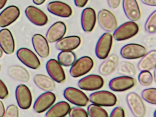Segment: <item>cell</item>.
<instances>
[{"label": "cell", "mask_w": 156, "mask_h": 117, "mask_svg": "<svg viewBox=\"0 0 156 117\" xmlns=\"http://www.w3.org/2000/svg\"><path fill=\"white\" fill-rule=\"evenodd\" d=\"M104 84V80L101 76L91 74L80 79L78 86L83 90L93 91L101 88Z\"/></svg>", "instance_id": "10"}, {"label": "cell", "mask_w": 156, "mask_h": 117, "mask_svg": "<svg viewBox=\"0 0 156 117\" xmlns=\"http://www.w3.org/2000/svg\"><path fill=\"white\" fill-rule=\"evenodd\" d=\"M46 69L48 75L55 81L61 83L66 80V75L61 64L56 59L52 58L47 61Z\"/></svg>", "instance_id": "14"}, {"label": "cell", "mask_w": 156, "mask_h": 117, "mask_svg": "<svg viewBox=\"0 0 156 117\" xmlns=\"http://www.w3.org/2000/svg\"><path fill=\"white\" fill-rule=\"evenodd\" d=\"M140 84L144 87H148L153 83V76L149 71H140L138 77Z\"/></svg>", "instance_id": "33"}, {"label": "cell", "mask_w": 156, "mask_h": 117, "mask_svg": "<svg viewBox=\"0 0 156 117\" xmlns=\"http://www.w3.org/2000/svg\"><path fill=\"white\" fill-rule=\"evenodd\" d=\"M3 117H19L18 107L14 104H11L8 106Z\"/></svg>", "instance_id": "36"}, {"label": "cell", "mask_w": 156, "mask_h": 117, "mask_svg": "<svg viewBox=\"0 0 156 117\" xmlns=\"http://www.w3.org/2000/svg\"><path fill=\"white\" fill-rule=\"evenodd\" d=\"M57 59L61 66L68 67L74 64L76 59V57L72 51H62L58 54Z\"/></svg>", "instance_id": "29"}, {"label": "cell", "mask_w": 156, "mask_h": 117, "mask_svg": "<svg viewBox=\"0 0 156 117\" xmlns=\"http://www.w3.org/2000/svg\"><path fill=\"white\" fill-rule=\"evenodd\" d=\"M81 38L77 36L63 37L56 42L55 47L60 51H72L76 49L81 44Z\"/></svg>", "instance_id": "23"}, {"label": "cell", "mask_w": 156, "mask_h": 117, "mask_svg": "<svg viewBox=\"0 0 156 117\" xmlns=\"http://www.w3.org/2000/svg\"><path fill=\"white\" fill-rule=\"evenodd\" d=\"M2 70V66L1 65H0V72Z\"/></svg>", "instance_id": "46"}, {"label": "cell", "mask_w": 156, "mask_h": 117, "mask_svg": "<svg viewBox=\"0 0 156 117\" xmlns=\"http://www.w3.org/2000/svg\"><path fill=\"white\" fill-rule=\"evenodd\" d=\"M47 9L51 13L64 18L70 17L73 13V10L68 4L60 1L49 3Z\"/></svg>", "instance_id": "19"}, {"label": "cell", "mask_w": 156, "mask_h": 117, "mask_svg": "<svg viewBox=\"0 0 156 117\" xmlns=\"http://www.w3.org/2000/svg\"><path fill=\"white\" fill-rule=\"evenodd\" d=\"M109 117H125L124 109L122 107H116L111 112Z\"/></svg>", "instance_id": "38"}, {"label": "cell", "mask_w": 156, "mask_h": 117, "mask_svg": "<svg viewBox=\"0 0 156 117\" xmlns=\"http://www.w3.org/2000/svg\"><path fill=\"white\" fill-rule=\"evenodd\" d=\"M135 85V80L133 77L122 76L112 79L108 84L109 88L117 92L126 91Z\"/></svg>", "instance_id": "13"}, {"label": "cell", "mask_w": 156, "mask_h": 117, "mask_svg": "<svg viewBox=\"0 0 156 117\" xmlns=\"http://www.w3.org/2000/svg\"><path fill=\"white\" fill-rule=\"evenodd\" d=\"M33 80L38 87L45 91H52L56 87L55 81L51 78L43 74L35 75Z\"/></svg>", "instance_id": "27"}, {"label": "cell", "mask_w": 156, "mask_h": 117, "mask_svg": "<svg viewBox=\"0 0 156 117\" xmlns=\"http://www.w3.org/2000/svg\"><path fill=\"white\" fill-rule=\"evenodd\" d=\"M113 36L110 33L103 34L98 39L95 48L97 57L100 59H105L108 57L112 47Z\"/></svg>", "instance_id": "7"}, {"label": "cell", "mask_w": 156, "mask_h": 117, "mask_svg": "<svg viewBox=\"0 0 156 117\" xmlns=\"http://www.w3.org/2000/svg\"><path fill=\"white\" fill-rule=\"evenodd\" d=\"M0 47L7 55L13 54L15 50V41L11 32L7 28L0 30Z\"/></svg>", "instance_id": "18"}, {"label": "cell", "mask_w": 156, "mask_h": 117, "mask_svg": "<svg viewBox=\"0 0 156 117\" xmlns=\"http://www.w3.org/2000/svg\"><path fill=\"white\" fill-rule=\"evenodd\" d=\"M121 0H107L108 3L110 8L116 9L119 6Z\"/></svg>", "instance_id": "39"}, {"label": "cell", "mask_w": 156, "mask_h": 117, "mask_svg": "<svg viewBox=\"0 0 156 117\" xmlns=\"http://www.w3.org/2000/svg\"><path fill=\"white\" fill-rule=\"evenodd\" d=\"M87 114L90 117H108L105 110L101 106L96 104H90L87 107Z\"/></svg>", "instance_id": "31"}, {"label": "cell", "mask_w": 156, "mask_h": 117, "mask_svg": "<svg viewBox=\"0 0 156 117\" xmlns=\"http://www.w3.org/2000/svg\"><path fill=\"white\" fill-rule=\"evenodd\" d=\"M89 100L93 104L104 107H112L117 102L115 94L107 90L96 91L90 94Z\"/></svg>", "instance_id": "3"}, {"label": "cell", "mask_w": 156, "mask_h": 117, "mask_svg": "<svg viewBox=\"0 0 156 117\" xmlns=\"http://www.w3.org/2000/svg\"><path fill=\"white\" fill-rule=\"evenodd\" d=\"M46 0H33L34 3L37 5H41L43 4Z\"/></svg>", "instance_id": "43"}, {"label": "cell", "mask_w": 156, "mask_h": 117, "mask_svg": "<svg viewBox=\"0 0 156 117\" xmlns=\"http://www.w3.org/2000/svg\"><path fill=\"white\" fill-rule=\"evenodd\" d=\"M33 45L37 54L42 58H46L50 55V47L48 41L44 37L40 34L33 36Z\"/></svg>", "instance_id": "20"}, {"label": "cell", "mask_w": 156, "mask_h": 117, "mask_svg": "<svg viewBox=\"0 0 156 117\" xmlns=\"http://www.w3.org/2000/svg\"><path fill=\"white\" fill-rule=\"evenodd\" d=\"M8 0H0V10L3 8L7 3Z\"/></svg>", "instance_id": "44"}, {"label": "cell", "mask_w": 156, "mask_h": 117, "mask_svg": "<svg viewBox=\"0 0 156 117\" xmlns=\"http://www.w3.org/2000/svg\"><path fill=\"white\" fill-rule=\"evenodd\" d=\"M65 98L72 104L80 107L87 105L89 98L82 90L73 87H68L63 92Z\"/></svg>", "instance_id": "6"}, {"label": "cell", "mask_w": 156, "mask_h": 117, "mask_svg": "<svg viewBox=\"0 0 156 117\" xmlns=\"http://www.w3.org/2000/svg\"><path fill=\"white\" fill-rule=\"evenodd\" d=\"M98 20L100 27L107 32L115 31L117 27L115 16L107 9H102L99 11L98 15Z\"/></svg>", "instance_id": "8"}, {"label": "cell", "mask_w": 156, "mask_h": 117, "mask_svg": "<svg viewBox=\"0 0 156 117\" xmlns=\"http://www.w3.org/2000/svg\"><path fill=\"white\" fill-rule=\"evenodd\" d=\"M138 31L137 24L133 21H129L117 27L114 31L113 37L117 41H124L136 35Z\"/></svg>", "instance_id": "1"}, {"label": "cell", "mask_w": 156, "mask_h": 117, "mask_svg": "<svg viewBox=\"0 0 156 117\" xmlns=\"http://www.w3.org/2000/svg\"><path fill=\"white\" fill-rule=\"evenodd\" d=\"M70 106L68 102L61 101L51 106L46 112V117H65L69 112Z\"/></svg>", "instance_id": "28"}, {"label": "cell", "mask_w": 156, "mask_h": 117, "mask_svg": "<svg viewBox=\"0 0 156 117\" xmlns=\"http://www.w3.org/2000/svg\"><path fill=\"white\" fill-rule=\"evenodd\" d=\"M66 31V27L63 22H55L47 31L46 39L51 43H55L63 38Z\"/></svg>", "instance_id": "17"}, {"label": "cell", "mask_w": 156, "mask_h": 117, "mask_svg": "<svg viewBox=\"0 0 156 117\" xmlns=\"http://www.w3.org/2000/svg\"><path fill=\"white\" fill-rule=\"evenodd\" d=\"M17 56L19 60L32 69H38L41 67L40 59L36 54L29 48H21L17 52Z\"/></svg>", "instance_id": "5"}, {"label": "cell", "mask_w": 156, "mask_h": 117, "mask_svg": "<svg viewBox=\"0 0 156 117\" xmlns=\"http://www.w3.org/2000/svg\"><path fill=\"white\" fill-rule=\"evenodd\" d=\"M128 106L135 117H144L146 115L145 104L139 95L136 92H131L126 96Z\"/></svg>", "instance_id": "4"}, {"label": "cell", "mask_w": 156, "mask_h": 117, "mask_svg": "<svg viewBox=\"0 0 156 117\" xmlns=\"http://www.w3.org/2000/svg\"><path fill=\"white\" fill-rule=\"evenodd\" d=\"M145 30L151 34L156 33V11L152 12L146 21L145 25Z\"/></svg>", "instance_id": "34"}, {"label": "cell", "mask_w": 156, "mask_h": 117, "mask_svg": "<svg viewBox=\"0 0 156 117\" xmlns=\"http://www.w3.org/2000/svg\"><path fill=\"white\" fill-rule=\"evenodd\" d=\"M120 53L121 56L126 59H137L142 58L147 54V49L139 44H129L121 48Z\"/></svg>", "instance_id": "12"}, {"label": "cell", "mask_w": 156, "mask_h": 117, "mask_svg": "<svg viewBox=\"0 0 156 117\" xmlns=\"http://www.w3.org/2000/svg\"><path fill=\"white\" fill-rule=\"evenodd\" d=\"M105 59L99 66L98 71L103 76H107L115 71L118 66L119 59L116 54H112Z\"/></svg>", "instance_id": "24"}, {"label": "cell", "mask_w": 156, "mask_h": 117, "mask_svg": "<svg viewBox=\"0 0 156 117\" xmlns=\"http://www.w3.org/2000/svg\"><path fill=\"white\" fill-rule=\"evenodd\" d=\"M96 22L95 11L91 7L83 10L81 16V24L85 32L89 33L94 29Z\"/></svg>", "instance_id": "21"}, {"label": "cell", "mask_w": 156, "mask_h": 117, "mask_svg": "<svg viewBox=\"0 0 156 117\" xmlns=\"http://www.w3.org/2000/svg\"><path fill=\"white\" fill-rule=\"evenodd\" d=\"M141 1L146 5L151 6H156V0H141Z\"/></svg>", "instance_id": "41"}, {"label": "cell", "mask_w": 156, "mask_h": 117, "mask_svg": "<svg viewBox=\"0 0 156 117\" xmlns=\"http://www.w3.org/2000/svg\"><path fill=\"white\" fill-rule=\"evenodd\" d=\"M20 9L15 5L6 7L0 13V27H5L12 24L19 18Z\"/></svg>", "instance_id": "16"}, {"label": "cell", "mask_w": 156, "mask_h": 117, "mask_svg": "<svg viewBox=\"0 0 156 117\" xmlns=\"http://www.w3.org/2000/svg\"><path fill=\"white\" fill-rule=\"evenodd\" d=\"M55 100L56 97L54 93L46 91L37 98L34 105V110L37 113H42L50 108Z\"/></svg>", "instance_id": "11"}, {"label": "cell", "mask_w": 156, "mask_h": 117, "mask_svg": "<svg viewBox=\"0 0 156 117\" xmlns=\"http://www.w3.org/2000/svg\"><path fill=\"white\" fill-rule=\"evenodd\" d=\"M9 76L16 81L26 83L30 80V75L28 70L20 66H12L8 69Z\"/></svg>", "instance_id": "26"}, {"label": "cell", "mask_w": 156, "mask_h": 117, "mask_svg": "<svg viewBox=\"0 0 156 117\" xmlns=\"http://www.w3.org/2000/svg\"><path fill=\"white\" fill-rule=\"evenodd\" d=\"M118 72L122 76L132 77L136 75V68L134 65L130 62L123 61L118 66Z\"/></svg>", "instance_id": "30"}, {"label": "cell", "mask_w": 156, "mask_h": 117, "mask_svg": "<svg viewBox=\"0 0 156 117\" xmlns=\"http://www.w3.org/2000/svg\"><path fill=\"white\" fill-rule=\"evenodd\" d=\"M156 66V50H152L142 57L138 68L140 71H149L155 69Z\"/></svg>", "instance_id": "25"}, {"label": "cell", "mask_w": 156, "mask_h": 117, "mask_svg": "<svg viewBox=\"0 0 156 117\" xmlns=\"http://www.w3.org/2000/svg\"><path fill=\"white\" fill-rule=\"evenodd\" d=\"M68 114L70 117H88L86 111L80 107H74L71 108L70 109Z\"/></svg>", "instance_id": "35"}, {"label": "cell", "mask_w": 156, "mask_h": 117, "mask_svg": "<svg viewBox=\"0 0 156 117\" xmlns=\"http://www.w3.org/2000/svg\"><path fill=\"white\" fill-rule=\"evenodd\" d=\"M88 0H74L75 5L79 8L83 7L87 3Z\"/></svg>", "instance_id": "40"}, {"label": "cell", "mask_w": 156, "mask_h": 117, "mask_svg": "<svg viewBox=\"0 0 156 117\" xmlns=\"http://www.w3.org/2000/svg\"><path fill=\"white\" fill-rule=\"evenodd\" d=\"M94 61L89 56H83L75 61L71 67L70 74L73 78H78L88 73L94 66Z\"/></svg>", "instance_id": "2"}, {"label": "cell", "mask_w": 156, "mask_h": 117, "mask_svg": "<svg viewBox=\"0 0 156 117\" xmlns=\"http://www.w3.org/2000/svg\"><path fill=\"white\" fill-rule=\"evenodd\" d=\"M15 97L19 107L23 110L30 108L32 102V96L30 89L24 84L17 87Z\"/></svg>", "instance_id": "9"}, {"label": "cell", "mask_w": 156, "mask_h": 117, "mask_svg": "<svg viewBox=\"0 0 156 117\" xmlns=\"http://www.w3.org/2000/svg\"><path fill=\"white\" fill-rule=\"evenodd\" d=\"M9 95V90L5 83L0 79V99L7 98Z\"/></svg>", "instance_id": "37"}, {"label": "cell", "mask_w": 156, "mask_h": 117, "mask_svg": "<svg viewBox=\"0 0 156 117\" xmlns=\"http://www.w3.org/2000/svg\"><path fill=\"white\" fill-rule=\"evenodd\" d=\"M123 8L126 16L131 21H137L141 17V13L136 0H123Z\"/></svg>", "instance_id": "22"}, {"label": "cell", "mask_w": 156, "mask_h": 117, "mask_svg": "<svg viewBox=\"0 0 156 117\" xmlns=\"http://www.w3.org/2000/svg\"><path fill=\"white\" fill-rule=\"evenodd\" d=\"M142 98L150 104L156 105V89L155 88H150L145 89L141 92Z\"/></svg>", "instance_id": "32"}, {"label": "cell", "mask_w": 156, "mask_h": 117, "mask_svg": "<svg viewBox=\"0 0 156 117\" xmlns=\"http://www.w3.org/2000/svg\"><path fill=\"white\" fill-rule=\"evenodd\" d=\"M3 51L2 50L1 48H0V58L3 55Z\"/></svg>", "instance_id": "45"}, {"label": "cell", "mask_w": 156, "mask_h": 117, "mask_svg": "<svg viewBox=\"0 0 156 117\" xmlns=\"http://www.w3.org/2000/svg\"><path fill=\"white\" fill-rule=\"evenodd\" d=\"M25 13L29 21L35 25L43 26L48 23L47 15L42 10L35 6H28L25 9Z\"/></svg>", "instance_id": "15"}, {"label": "cell", "mask_w": 156, "mask_h": 117, "mask_svg": "<svg viewBox=\"0 0 156 117\" xmlns=\"http://www.w3.org/2000/svg\"><path fill=\"white\" fill-rule=\"evenodd\" d=\"M5 107L2 101L0 100V117H4L5 112Z\"/></svg>", "instance_id": "42"}]
</instances>
